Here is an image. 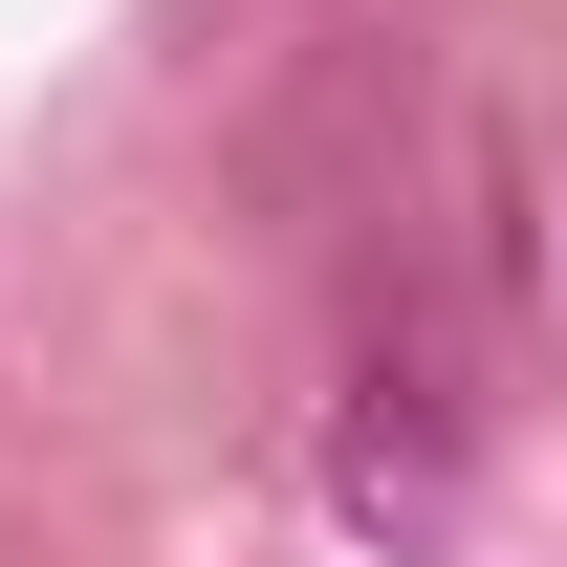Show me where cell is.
I'll list each match as a JSON object with an SVG mask.
<instances>
[{
  "instance_id": "1",
  "label": "cell",
  "mask_w": 567,
  "mask_h": 567,
  "mask_svg": "<svg viewBox=\"0 0 567 567\" xmlns=\"http://www.w3.org/2000/svg\"><path fill=\"white\" fill-rule=\"evenodd\" d=\"M458 458H481L458 350H436V328H393V350L350 371V415H328V502H350L371 546H436V524H458Z\"/></svg>"
}]
</instances>
